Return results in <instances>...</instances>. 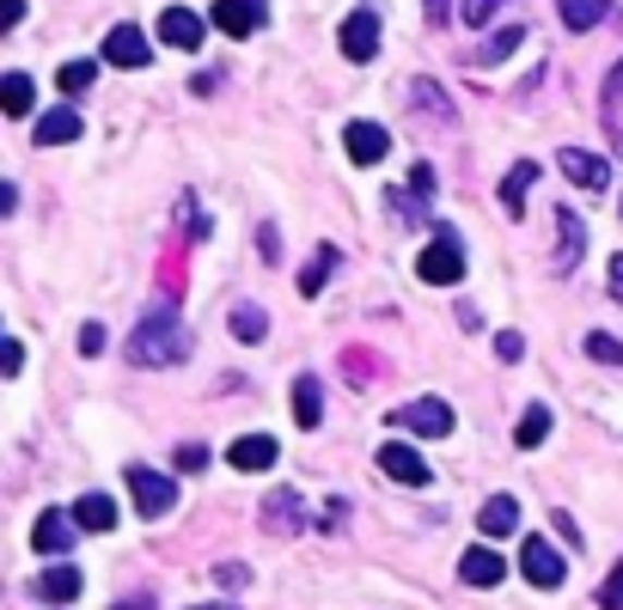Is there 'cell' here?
<instances>
[{
  "label": "cell",
  "mask_w": 623,
  "mask_h": 610,
  "mask_svg": "<svg viewBox=\"0 0 623 610\" xmlns=\"http://www.w3.org/2000/svg\"><path fill=\"white\" fill-rule=\"evenodd\" d=\"M538 183V159H520L508 178H501V208L508 213H526V190Z\"/></svg>",
  "instance_id": "cell-18"
},
{
  "label": "cell",
  "mask_w": 623,
  "mask_h": 610,
  "mask_svg": "<svg viewBox=\"0 0 623 610\" xmlns=\"http://www.w3.org/2000/svg\"><path fill=\"white\" fill-rule=\"evenodd\" d=\"M294 422L300 427L325 422V391H318V379H312V373H300V379H294Z\"/></svg>",
  "instance_id": "cell-21"
},
{
  "label": "cell",
  "mask_w": 623,
  "mask_h": 610,
  "mask_svg": "<svg viewBox=\"0 0 623 610\" xmlns=\"http://www.w3.org/2000/svg\"><path fill=\"white\" fill-rule=\"evenodd\" d=\"M19 361H25V349H19V342H0V373H7V379L19 373Z\"/></svg>",
  "instance_id": "cell-39"
},
{
  "label": "cell",
  "mask_w": 623,
  "mask_h": 610,
  "mask_svg": "<svg viewBox=\"0 0 623 610\" xmlns=\"http://www.w3.org/2000/svg\"><path fill=\"white\" fill-rule=\"evenodd\" d=\"M343 152L355 159V166H379V159L391 152V135L379 129V122L361 117V122H349V129H343Z\"/></svg>",
  "instance_id": "cell-9"
},
{
  "label": "cell",
  "mask_w": 623,
  "mask_h": 610,
  "mask_svg": "<svg viewBox=\"0 0 623 610\" xmlns=\"http://www.w3.org/2000/svg\"><path fill=\"white\" fill-rule=\"evenodd\" d=\"M19 19H25V0H0V25L13 30V25H19Z\"/></svg>",
  "instance_id": "cell-40"
},
{
  "label": "cell",
  "mask_w": 623,
  "mask_h": 610,
  "mask_svg": "<svg viewBox=\"0 0 623 610\" xmlns=\"http://www.w3.org/2000/svg\"><path fill=\"white\" fill-rule=\"evenodd\" d=\"M74 518H80V532H110V525H117V501H110V495H80Z\"/></svg>",
  "instance_id": "cell-22"
},
{
  "label": "cell",
  "mask_w": 623,
  "mask_h": 610,
  "mask_svg": "<svg viewBox=\"0 0 623 610\" xmlns=\"http://www.w3.org/2000/svg\"><path fill=\"white\" fill-rule=\"evenodd\" d=\"M599 605H606V610H623V562L606 574V586H599Z\"/></svg>",
  "instance_id": "cell-34"
},
{
  "label": "cell",
  "mask_w": 623,
  "mask_h": 610,
  "mask_svg": "<svg viewBox=\"0 0 623 610\" xmlns=\"http://www.w3.org/2000/svg\"><path fill=\"white\" fill-rule=\"evenodd\" d=\"M557 13H562V25H569V30H593L599 19L611 13V0H557Z\"/></svg>",
  "instance_id": "cell-24"
},
{
  "label": "cell",
  "mask_w": 623,
  "mask_h": 610,
  "mask_svg": "<svg viewBox=\"0 0 623 610\" xmlns=\"http://www.w3.org/2000/svg\"><path fill=\"white\" fill-rule=\"evenodd\" d=\"M611 300H623V257H611Z\"/></svg>",
  "instance_id": "cell-41"
},
{
  "label": "cell",
  "mask_w": 623,
  "mask_h": 610,
  "mask_svg": "<svg viewBox=\"0 0 623 610\" xmlns=\"http://www.w3.org/2000/svg\"><path fill=\"white\" fill-rule=\"evenodd\" d=\"M343 56L349 61H374L379 56V13L374 7H355L343 19Z\"/></svg>",
  "instance_id": "cell-8"
},
{
  "label": "cell",
  "mask_w": 623,
  "mask_h": 610,
  "mask_svg": "<svg viewBox=\"0 0 623 610\" xmlns=\"http://www.w3.org/2000/svg\"><path fill=\"white\" fill-rule=\"evenodd\" d=\"M227 330L239 335V342H264L269 335V318H264V305H233V318H227Z\"/></svg>",
  "instance_id": "cell-25"
},
{
  "label": "cell",
  "mask_w": 623,
  "mask_h": 610,
  "mask_svg": "<svg viewBox=\"0 0 623 610\" xmlns=\"http://www.w3.org/2000/svg\"><path fill=\"white\" fill-rule=\"evenodd\" d=\"M0 105H7V117H25V110H32V80L7 74V80H0Z\"/></svg>",
  "instance_id": "cell-29"
},
{
  "label": "cell",
  "mask_w": 623,
  "mask_h": 610,
  "mask_svg": "<svg viewBox=\"0 0 623 610\" xmlns=\"http://www.w3.org/2000/svg\"><path fill=\"white\" fill-rule=\"evenodd\" d=\"M496 13H501V0H465V7H459V19H465V25H477V30H484Z\"/></svg>",
  "instance_id": "cell-32"
},
{
  "label": "cell",
  "mask_w": 623,
  "mask_h": 610,
  "mask_svg": "<svg viewBox=\"0 0 623 610\" xmlns=\"http://www.w3.org/2000/svg\"><path fill=\"white\" fill-rule=\"evenodd\" d=\"M416 274L428 281V288H452V281H465V251H459V239L452 232H435L428 239V251H422Z\"/></svg>",
  "instance_id": "cell-2"
},
{
  "label": "cell",
  "mask_w": 623,
  "mask_h": 610,
  "mask_svg": "<svg viewBox=\"0 0 623 610\" xmlns=\"http://www.w3.org/2000/svg\"><path fill=\"white\" fill-rule=\"evenodd\" d=\"M196 610H239V605H196Z\"/></svg>",
  "instance_id": "cell-44"
},
{
  "label": "cell",
  "mask_w": 623,
  "mask_h": 610,
  "mask_svg": "<svg viewBox=\"0 0 623 610\" xmlns=\"http://www.w3.org/2000/svg\"><path fill=\"white\" fill-rule=\"evenodd\" d=\"M520 44H526V30H520V25H508V30H496V37H489V44L477 49L471 61H477V68H496V61H508Z\"/></svg>",
  "instance_id": "cell-28"
},
{
  "label": "cell",
  "mask_w": 623,
  "mask_h": 610,
  "mask_svg": "<svg viewBox=\"0 0 623 610\" xmlns=\"http://www.w3.org/2000/svg\"><path fill=\"white\" fill-rule=\"evenodd\" d=\"M276 440H269V434H239L233 446H227V464H233V471H269V464H276Z\"/></svg>",
  "instance_id": "cell-13"
},
{
  "label": "cell",
  "mask_w": 623,
  "mask_h": 610,
  "mask_svg": "<svg viewBox=\"0 0 623 610\" xmlns=\"http://www.w3.org/2000/svg\"><path fill=\"white\" fill-rule=\"evenodd\" d=\"M37 593L49 598V605H68V598H80V568H49L44 580H37Z\"/></svg>",
  "instance_id": "cell-26"
},
{
  "label": "cell",
  "mask_w": 623,
  "mask_h": 610,
  "mask_svg": "<svg viewBox=\"0 0 623 610\" xmlns=\"http://www.w3.org/2000/svg\"><path fill=\"white\" fill-rule=\"evenodd\" d=\"M496 354H501V361H508V366H514L520 354H526V342H520V330H501V335H496Z\"/></svg>",
  "instance_id": "cell-36"
},
{
  "label": "cell",
  "mask_w": 623,
  "mask_h": 610,
  "mask_svg": "<svg viewBox=\"0 0 623 610\" xmlns=\"http://www.w3.org/2000/svg\"><path fill=\"white\" fill-rule=\"evenodd\" d=\"M74 525H80V518H68V513H44L32 525V544L44 549V556H62V549L74 544Z\"/></svg>",
  "instance_id": "cell-17"
},
{
  "label": "cell",
  "mask_w": 623,
  "mask_h": 610,
  "mask_svg": "<svg viewBox=\"0 0 623 610\" xmlns=\"http://www.w3.org/2000/svg\"><path fill=\"white\" fill-rule=\"evenodd\" d=\"M215 580L227 586V593H245V586H251V568H245V562H220Z\"/></svg>",
  "instance_id": "cell-33"
},
{
  "label": "cell",
  "mask_w": 623,
  "mask_h": 610,
  "mask_svg": "<svg viewBox=\"0 0 623 610\" xmlns=\"http://www.w3.org/2000/svg\"><path fill=\"white\" fill-rule=\"evenodd\" d=\"M80 354H105V324H86V330H80Z\"/></svg>",
  "instance_id": "cell-37"
},
{
  "label": "cell",
  "mask_w": 623,
  "mask_h": 610,
  "mask_svg": "<svg viewBox=\"0 0 623 610\" xmlns=\"http://www.w3.org/2000/svg\"><path fill=\"white\" fill-rule=\"evenodd\" d=\"M379 471H386L391 483H404V488H428V483H435L428 457H422V452H410L404 440H391L386 452H379Z\"/></svg>",
  "instance_id": "cell-7"
},
{
  "label": "cell",
  "mask_w": 623,
  "mask_h": 610,
  "mask_svg": "<svg viewBox=\"0 0 623 610\" xmlns=\"http://www.w3.org/2000/svg\"><path fill=\"white\" fill-rule=\"evenodd\" d=\"M410 190H416V196H435V166H416V171H410Z\"/></svg>",
  "instance_id": "cell-38"
},
{
  "label": "cell",
  "mask_w": 623,
  "mask_h": 610,
  "mask_svg": "<svg viewBox=\"0 0 623 610\" xmlns=\"http://www.w3.org/2000/svg\"><path fill=\"white\" fill-rule=\"evenodd\" d=\"M550 440V410L545 403H532L526 415H520V427H514V446L520 452H532V446H545Z\"/></svg>",
  "instance_id": "cell-27"
},
{
  "label": "cell",
  "mask_w": 623,
  "mask_h": 610,
  "mask_svg": "<svg viewBox=\"0 0 623 610\" xmlns=\"http://www.w3.org/2000/svg\"><path fill=\"white\" fill-rule=\"evenodd\" d=\"M337 263H343V257H337V244H318V251H312V263H306V269H300V293H306V300H318Z\"/></svg>",
  "instance_id": "cell-20"
},
{
  "label": "cell",
  "mask_w": 623,
  "mask_h": 610,
  "mask_svg": "<svg viewBox=\"0 0 623 610\" xmlns=\"http://www.w3.org/2000/svg\"><path fill=\"white\" fill-rule=\"evenodd\" d=\"M172 464H178V471H203V464H208V446H196V440H190V446H178V457H172Z\"/></svg>",
  "instance_id": "cell-35"
},
{
  "label": "cell",
  "mask_w": 623,
  "mask_h": 610,
  "mask_svg": "<svg viewBox=\"0 0 623 610\" xmlns=\"http://www.w3.org/2000/svg\"><path fill=\"white\" fill-rule=\"evenodd\" d=\"M105 61H117V68H147V37H141V25H117L105 37Z\"/></svg>",
  "instance_id": "cell-15"
},
{
  "label": "cell",
  "mask_w": 623,
  "mask_h": 610,
  "mask_svg": "<svg viewBox=\"0 0 623 610\" xmlns=\"http://www.w3.org/2000/svg\"><path fill=\"white\" fill-rule=\"evenodd\" d=\"M391 422L410 427V434H452V403H440V396H416V403H398L391 410Z\"/></svg>",
  "instance_id": "cell-5"
},
{
  "label": "cell",
  "mask_w": 623,
  "mask_h": 610,
  "mask_svg": "<svg viewBox=\"0 0 623 610\" xmlns=\"http://www.w3.org/2000/svg\"><path fill=\"white\" fill-rule=\"evenodd\" d=\"M159 37H166L172 49H190V56H196L208 25H203V13H190V7H166V13H159Z\"/></svg>",
  "instance_id": "cell-10"
},
{
  "label": "cell",
  "mask_w": 623,
  "mask_h": 610,
  "mask_svg": "<svg viewBox=\"0 0 623 610\" xmlns=\"http://www.w3.org/2000/svg\"><path fill=\"white\" fill-rule=\"evenodd\" d=\"M129 495H135V513H141V518H166V513L178 507L172 476L147 471V464H129Z\"/></svg>",
  "instance_id": "cell-3"
},
{
  "label": "cell",
  "mask_w": 623,
  "mask_h": 610,
  "mask_svg": "<svg viewBox=\"0 0 623 610\" xmlns=\"http://www.w3.org/2000/svg\"><path fill=\"white\" fill-rule=\"evenodd\" d=\"M581 257H587V220L575 208H557V257H550V269L569 274Z\"/></svg>",
  "instance_id": "cell-6"
},
{
  "label": "cell",
  "mask_w": 623,
  "mask_h": 610,
  "mask_svg": "<svg viewBox=\"0 0 623 610\" xmlns=\"http://www.w3.org/2000/svg\"><path fill=\"white\" fill-rule=\"evenodd\" d=\"M264 525H269L276 537L306 532V507H300V495H294V488H276V495H264Z\"/></svg>",
  "instance_id": "cell-11"
},
{
  "label": "cell",
  "mask_w": 623,
  "mask_h": 610,
  "mask_svg": "<svg viewBox=\"0 0 623 610\" xmlns=\"http://www.w3.org/2000/svg\"><path fill=\"white\" fill-rule=\"evenodd\" d=\"M477 525H484V537H508V532L520 525V507H514V495H496V501H484Z\"/></svg>",
  "instance_id": "cell-23"
},
{
  "label": "cell",
  "mask_w": 623,
  "mask_h": 610,
  "mask_svg": "<svg viewBox=\"0 0 623 610\" xmlns=\"http://www.w3.org/2000/svg\"><path fill=\"white\" fill-rule=\"evenodd\" d=\"M587 361H599V366H623V342H611V335L593 330V335H587Z\"/></svg>",
  "instance_id": "cell-31"
},
{
  "label": "cell",
  "mask_w": 623,
  "mask_h": 610,
  "mask_svg": "<svg viewBox=\"0 0 623 610\" xmlns=\"http://www.w3.org/2000/svg\"><path fill=\"white\" fill-rule=\"evenodd\" d=\"M184 354H190V330L172 305H154V312L135 324V335H129V361L135 366H178Z\"/></svg>",
  "instance_id": "cell-1"
},
{
  "label": "cell",
  "mask_w": 623,
  "mask_h": 610,
  "mask_svg": "<svg viewBox=\"0 0 623 610\" xmlns=\"http://www.w3.org/2000/svg\"><path fill=\"white\" fill-rule=\"evenodd\" d=\"M428 19H435V25H440V19H452V0H428Z\"/></svg>",
  "instance_id": "cell-42"
},
{
  "label": "cell",
  "mask_w": 623,
  "mask_h": 610,
  "mask_svg": "<svg viewBox=\"0 0 623 610\" xmlns=\"http://www.w3.org/2000/svg\"><path fill=\"white\" fill-rule=\"evenodd\" d=\"M557 166L569 171V183H581V190H606L611 183V166L599 159V152H587V147H562Z\"/></svg>",
  "instance_id": "cell-12"
},
{
  "label": "cell",
  "mask_w": 623,
  "mask_h": 610,
  "mask_svg": "<svg viewBox=\"0 0 623 610\" xmlns=\"http://www.w3.org/2000/svg\"><path fill=\"white\" fill-rule=\"evenodd\" d=\"M520 574H526L532 586H545V593H557L562 580H569V568H562V556L545 544V537H526V544H520Z\"/></svg>",
  "instance_id": "cell-4"
},
{
  "label": "cell",
  "mask_w": 623,
  "mask_h": 610,
  "mask_svg": "<svg viewBox=\"0 0 623 610\" xmlns=\"http://www.w3.org/2000/svg\"><path fill=\"white\" fill-rule=\"evenodd\" d=\"M501 574H508V562H501L496 549H465V562H459L465 586H501Z\"/></svg>",
  "instance_id": "cell-16"
},
{
  "label": "cell",
  "mask_w": 623,
  "mask_h": 610,
  "mask_svg": "<svg viewBox=\"0 0 623 610\" xmlns=\"http://www.w3.org/2000/svg\"><path fill=\"white\" fill-rule=\"evenodd\" d=\"M117 610H154V598H123Z\"/></svg>",
  "instance_id": "cell-43"
},
{
  "label": "cell",
  "mask_w": 623,
  "mask_h": 610,
  "mask_svg": "<svg viewBox=\"0 0 623 610\" xmlns=\"http://www.w3.org/2000/svg\"><path fill=\"white\" fill-rule=\"evenodd\" d=\"M215 25L227 30V37H251V30L264 25V0H220Z\"/></svg>",
  "instance_id": "cell-14"
},
{
  "label": "cell",
  "mask_w": 623,
  "mask_h": 610,
  "mask_svg": "<svg viewBox=\"0 0 623 610\" xmlns=\"http://www.w3.org/2000/svg\"><path fill=\"white\" fill-rule=\"evenodd\" d=\"M93 80H98V61H68L62 74H56V86H62L68 98H74V91H86Z\"/></svg>",
  "instance_id": "cell-30"
},
{
  "label": "cell",
  "mask_w": 623,
  "mask_h": 610,
  "mask_svg": "<svg viewBox=\"0 0 623 610\" xmlns=\"http://www.w3.org/2000/svg\"><path fill=\"white\" fill-rule=\"evenodd\" d=\"M32 141L37 147H68V141H80V117L74 110H49V117L32 129Z\"/></svg>",
  "instance_id": "cell-19"
}]
</instances>
